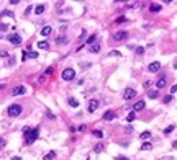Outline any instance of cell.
Masks as SVG:
<instances>
[{"instance_id": "cell-1", "label": "cell", "mask_w": 177, "mask_h": 160, "mask_svg": "<svg viewBox=\"0 0 177 160\" xmlns=\"http://www.w3.org/2000/svg\"><path fill=\"white\" fill-rule=\"evenodd\" d=\"M23 136H25V144H33L36 139H38V136H39V131H38V127H35V129H31V127H23Z\"/></svg>"}, {"instance_id": "cell-2", "label": "cell", "mask_w": 177, "mask_h": 160, "mask_svg": "<svg viewBox=\"0 0 177 160\" xmlns=\"http://www.w3.org/2000/svg\"><path fill=\"white\" fill-rule=\"evenodd\" d=\"M23 111V108L20 106V104H10V106L7 108V113L8 116H12V118H16V116H20Z\"/></svg>"}, {"instance_id": "cell-3", "label": "cell", "mask_w": 177, "mask_h": 160, "mask_svg": "<svg viewBox=\"0 0 177 160\" xmlns=\"http://www.w3.org/2000/svg\"><path fill=\"white\" fill-rule=\"evenodd\" d=\"M61 77H62V80L69 82V80H72V78L76 77V70L71 69V67H67V69H64L62 72H61Z\"/></svg>"}, {"instance_id": "cell-4", "label": "cell", "mask_w": 177, "mask_h": 160, "mask_svg": "<svg viewBox=\"0 0 177 160\" xmlns=\"http://www.w3.org/2000/svg\"><path fill=\"white\" fill-rule=\"evenodd\" d=\"M12 44H15V46H20L21 44V36L20 34H16V33H12V34H8V38H7Z\"/></svg>"}, {"instance_id": "cell-5", "label": "cell", "mask_w": 177, "mask_h": 160, "mask_svg": "<svg viewBox=\"0 0 177 160\" xmlns=\"http://www.w3.org/2000/svg\"><path fill=\"white\" fill-rule=\"evenodd\" d=\"M135 96H136V90H135V88H126V90L123 91V98H125L126 101L133 100Z\"/></svg>"}, {"instance_id": "cell-6", "label": "cell", "mask_w": 177, "mask_h": 160, "mask_svg": "<svg viewBox=\"0 0 177 160\" xmlns=\"http://www.w3.org/2000/svg\"><path fill=\"white\" fill-rule=\"evenodd\" d=\"M99 100H95V98H92V100H89V103H87V111L89 113H94L97 108H99Z\"/></svg>"}, {"instance_id": "cell-7", "label": "cell", "mask_w": 177, "mask_h": 160, "mask_svg": "<svg viewBox=\"0 0 177 160\" xmlns=\"http://www.w3.org/2000/svg\"><path fill=\"white\" fill-rule=\"evenodd\" d=\"M128 38V31H117L113 34V39L115 41H125Z\"/></svg>"}, {"instance_id": "cell-8", "label": "cell", "mask_w": 177, "mask_h": 160, "mask_svg": "<svg viewBox=\"0 0 177 160\" xmlns=\"http://www.w3.org/2000/svg\"><path fill=\"white\" fill-rule=\"evenodd\" d=\"M159 69H161V62H157V60H156V62H151V64L148 65V70H149V72H152V73L157 72Z\"/></svg>"}, {"instance_id": "cell-9", "label": "cell", "mask_w": 177, "mask_h": 160, "mask_svg": "<svg viewBox=\"0 0 177 160\" xmlns=\"http://www.w3.org/2000/svg\"><path fill=\"white\" fill-rule=\"evenodd\" d=\"M166 85H167V82H166V77H164V75L157 78V82H156V87H157V90L164 88V87H166Z\"/></svg>"}, {"instance_id": "cell-10", "label": "cell", "mask_w": 177, "mask_h": 160, "mask_svg": "<svg viewBox=\"0 0 177 160\" xmlns=\"http://www.w3.org/2000/svg\"><path fill=\"white\" fill-rule=\"evenodd\" d=\"M144 106H146V103H144L143 100H139V101L135 103V106H133V111H141V109H144Z\"/></svg>"}, {"instance_id": "cell-11", "label": "cell", "mask_w": 177, "mask_h": 160, "mask_svg": "<svg viewBox=\"0 0 177 160\" xmlns=\"http://www.w3.org/2000/svg\"><path fill=\"white\" fill-rule=\"evenodd\" d=\"M25 93V87H13L12 88V95L16 96V95H23Z\"/></svg>"}, {"instance_id": "cell-12", "label": "cell", "mask_w": 177, "mask_h": 160, "mask_svg": "<svg viewBox=\"0 0 177 160\" xmlns=\"http://www.w3.org/2000/svg\"><path fill=\"white\" fill-rule=\"evenodd\" d=\"M161 5L159 3H151L149 5V11H151V13H157V11H161Z\"/></svg>"}, {"instance_id": "cell-13", "label": "cell", "mask_w": 177, "mask_h": 160, "mask_svg": "<svg viewBox=\"0 0 177 160\" xmlns=\"http://www.w3.org/2000/svg\"><path fill=\"white\" fill-rule=\"evenodd\" d=\"M115 118H117L115 111H107L105 114H103V119H105V121H112V119H115Z\"/></svg>"}, {"instance_id": "cell-14", "label": "cell", "mask_w": 177, "mask_h": 160, "mask_svg": "<svg viewBox=\"0 0 177 160\" xmlns=\"http://www.w3.org/2000/svg\"><path fill=\"white\" fill-rule=\"evenodd\" d=\"M89 51H90V52H94V54H97V52L100 51V42H94V44L89 47Z\"/></svg>"}, {"instance_id": "cell-15", "label": "cell", "mask_w": 177, "mask_h": 160, "mask_svg": "<svg viewBox=\"0 0 177 160\" xmlns=\"http://www.w3.org/2000/svg\"><path fill=\"white\" fill-rule=\"evenodd\" d=\"M51 33H53V28H51V26H44V28L41 29V34H43V36H49Z\"/></svg>"}, {"instance_id": "cell-16", "label": "cell", "mask_w": 177, "mask_h": 160, "mask_svg": "<svg viewBox=\"0 0 177 160\" xmlns=\"http://www.w3.org/2000/svg\"><path fill=\"white\" fill-rule=\"evenodd\" d=\"M95 39H97V34L89 36V38H87V41H85V44H87V46H92L94 42H95Z\"/></svg>"}, {"instance_id": "cell-17", "label": "cell", "mask_w": 177, "mask_h": 160, "mask_svg": "<svg viewBox=\"0 0 177 160\" xmlns=\"http://www.w3.org/2000/svg\"><path fill=\"white\" fill-rule=\"evenodd\" d=\"M56 42L58 44H66L67 42V36H59V38H56Z\"/></svg>"}, {"instance_id": "cell-18", "label": "cell", "mask_w": 177, "mask_h": 160, "mask_svg": "<svg viewBox=\"0 0 177 160\" xmlns=\"http://www.w3.org/2000/svg\"><path fill=\"white\" fill-rule=\"evenodd\" d=\"M135 119H136V113H135V111H131L130 114L126 116V121H128V122H133Z\"/></svg>"}, {"instance_id": "cell-19", "label": "cell", "mask_w": 177, "mask_h": 160, "mask_svg": "<svg viewBox=\"0 0 177 160\" xmlns=\"http://www.w3.org/2000/svg\"><path fill=\"white\" fill-rule=\"evenodd\" d=\"M56 158V152H48L44 155V160H54Z\"/></svg>"}, {"instance_id": "cell-20", "label": "cell", "mask_w": 177, "mask_h": 160, "mask_svg": "<svg viewBox=\"0 0 177 160\" xmlns=\"http://www.w3.org/2000/svg\"><path fill=\"white\" fill-rule=\"evenodd\" d=\"M67 103L71 104L72 108H77V106H79V101H77V100H74V98H72V96H71L69 100H67Z\"/></svg>"}, {"instance_id": "cell-21", "label": "cell", "mask_w": 177, "mask_h": 160, "mask_svg": "<svg viewBox=\"0 0 177 160\" xmlns=\"http://www.w3.org/2000/svg\"><path fill=\"white\" fill-rule=\"evenodd\" d=\"M43 11H44V5H38V7H35V13L36 15H41Z\"/></svg>"}, {"instance_id": "cell-22", "label": "cell", "mask_w": 177, "mask_h": 160, "mask_svg": "<svg viewBox=\"0 0 177 160\" xmlns=\"http://www.w3.org/2000/svg\"><path fill=\"white\" fill-rule=\"evenodd\" d=\"M92 136H95V137L102 139V137H103V132H102V131H99V129H94V131H92Z\"/></svg>"}, {"instance_id": "cell-23", "label": "cell", "mask_w": 177, "mask_h": 160, "mask_svg": "<svg viewBox=\"0 0 177 160\" xmlns=\"http://www.w3.org/2000/svg\"><path fill=\"white\" fill-rule=\"evenodd\" d=\"M126 21H128V18H126V16H118L117 20H115V23H117V24H121V23H126Z\"/></svg>"}, {"instance_id": "cell-24", "label": "cell", "mask_w": 177, "mask_h": 160, "mask_svg": "<svg viewBox=\"0 0 177 160\" xmlns=\"http://www.w3.org/2000/svg\"><path fill=\"white\" fill-rule=\"evenodd\" d=\"M151 149H152V144L151 142H144L141 145V150H151Z\"/></svg>"}, {"instance_id": "cell-25", "label": "cell", "mask_w": 177, "mask_h": 160, "mask_svg": "<svg viewBox=\"0 0 177 160\" xmlns=\"http://www.w3.org/2000/svg\"><path fill=\"white\" fill-rule=\"evenodd\" d=\"M135 52H136V56H143V54H144V47H143V46L136 47V49H135Z\"/></svg>"}, {"instance_id": "cell-26", "label": "cell", "mask_w": 177, "mask_h": 160, "mask_svg": "<svg viewBox=\"0 0 177 160\" xmlns=\"http://www.w3.org/2000/svg\"><path fill=\"white\" fill-rule=\"evenodd\" d=\"M148 96L154 100V98H157V96H159V91H157V90H154V91H149V93H148Z\"/></svg>"}, {"instance_id": "cell-27", "label": "cell", "mask_w": 177, "mask_h": 160, "mask_svg": "<svg viewBox=\"0 0 177 160\" xmlns=\"http://www.w3.org/2000/svg\"><path fill=\"white\" fill-rule=\"evenodd\" d=\"M48 46H49V44H48L46 41H39V42H38V47H39V49H48Z\"/></svg>"}, {"instance_id": "cell-28", "label": "cell", "mask_w": 177, "mask_h": 160, "mask_svg": "<svg viewBox=\"0 0 177 160\" xmlns=\"http://www.w3.org/2000/svg\"><path fill=\"white\" fill-rule=\"evenodd\" d=\"M149 137H151V132H149V131H144V132H141V139H143V140L149 139Z\"/></svg>"}, {"instance_id": "cell-29", "label": "cell", "mask_w": 177, "mask_h": 160, "mask_svg": "<svg viewBox=\"0 0 177 160\" xmlns=\"http://www.w3.org/2000/svg\"><path fill=\"white\" fill-rule=\"evenodd\" d=\"M174 129H175V126H174V124H172V126H167L166 129H164V134H170V132L174 131Z\"/></svg>"}, {"instance_id": "cell-30", "label": "cell", "mask_w": 177, "mask_h": 160, "mask_svg": "<svg viewBox=\"0 0 177 160\" xmlns=\"http://www.w3.org/2000/svg\"><path fill=\"white\" fill-rule=\"evenodd\" d=\"M102 150H103V145H102V144H97V145L94 147V152H97V153H100Z\"/></svg>"}, {"instance_id": "cell-31", "label": "cell", "mask_w": 177, "mask_h": 160, "mask_svg": "<svg viewBox=\"0 0 177 160\" xmlns=\"http://www.w3.org/2000/svg\"><path fill=\"white\" fill-rule=\"evenodd\" d=\"M28 57H31V59H38V52H36V51H30V52H28Z\"/></svg>"}, {"instance_id": "cell-32", "label": "cell", "mask_w": 177, "mask_h": 160, "mask_svg": "<svg viewBox=\"0 0 177 160\" xmlns=\"http://www.w3.org/2000/svg\"><path fill=\"white\" fill-rule=\"evenodd\" d=\"M5 145H7V140H5L3 137H0V150L5 149Z\"/></svg>"}, {"instance_id": "cell-33", "label": "cell", "mask_w": 177, "mask_h": 160, "mask_svg": "<svg viewBox=\"0 0 177 160\" xmlns=\"http://www.w3.org/2000/svg\"><path fill=\"white\" fill-rule=\"evenodd\" d=\"M2 16H10V18H13V13H12V11H8V10H5V11H2Z\"/></svg>"}, {"instance_id": "cell-34", "label": "cell", "mask_w": 177, "mask_h": 160, "mask_svg": "<svg viewBox=\"0 0 177 160\" xmlns=\"http://www.w3.org/2000/svg\"><path fill=\"white\" fill-rule=\"evenodd\" d=\"M110 56H117V57H121V52H120V51H110Z\"/></svg>"}, {"instance_id": "cell-35", "label": "cell", "mask_w": 177, "mask_h": 160, "mask_svg": "<svg viewBox=\"0 0 177 160\" xmlns=\"http://www.w3.org/2000/svg\"><path fill=\"white\" fill-rule=\"evenodd\" d=\"M170 100H172V95H167V96H164V103H170Z\"/></svg>"}, {"instance_id": "cell-36", "label": "cell", "mask_w": 177, "mask_h": 160, "mask_svg": "<svg viewBox=\"0 0 177 160\" xmlns=\"http://www.w3.org/2000/svg\"><path fill=\"white\" fill-rule=\"evenodd\" d=\"M51 73H53V67H48L44 70V75H51Z\"/></svg>"}, {"instance_id": "cell-37", "label": "cell", "mask_w": 177, "mask_h": 160, "mask_svg": "<svg viewBox=\"0 0 177 160\" xmlns=\"http://www.w3.org/2000/svg\"><path fill=\"white\" fill-rule=\"evenodd\" d=\"M175 91H177V83H175V85H172V87H170V95H172V93H175Z\"/></svg>"}, {"instance_id": "cell-38", "label": "cell", "mask_w": 177, "mask_h": 160, "mask_svg": "<svg viewBox=\"0 0 177 160\" xmlns=\"http://www.w3.org/2000/svg\"><path fill=\"white\" fill-rule=\"evenodd\" d=\"M7 29H8V26H7V24H0V31H7Z\"/></svg>"}, {"instance_id": "cell-39", "label": "cell", "mask_w": 177, "mask_h": 160, "mask_svg": "<svg viewBox=\"0 0 177 160\" xmlns=\"http://www.w3.org/2000/svg\"><path fill=\"white\" fill-rule=\"evenodd\" d=\"M143 87H144V88H149V87H151V82H149V80H146V82L143 83Z\"/></svg>"}, {"instance_id": "cell-40", "label": "cell", "mask_w": 177, "mask_h": 160, "mask_svg": "<svg viewBox=\"0 0 177 160\" xmlns=\"http://www.w3.org/2000/svg\"><path fill=\"white\" fill-rule=\"evenodd\" d=\"M115 160H130L128 157H123V155H118V157H115Z\"/></svg>"}, {"instance_id": "cell-41", "label": "cell", "mask_w": 177, "mask_h": 160, "mask_svg": "<svg viewBox=\"0 0 177 160\" xmlns=\"http://www.w3.org/2000/svg\"><path fill=\"white\" fill-rule=\"evenodd\" d=\"M26 57H28V52H26V51H23V52H21V60H25Z\"/></svg>"}, {"instance_id": "cell-42", "label": "cell", "mask_w": 177, "mask_h": 160, "mask_svg": "<svg viewBox=\"0 0 177 160\" xmlns=\"http://www.w3.org/2000/svg\"><path fill=\"white\" fill-rule=\"evenodd\" d=\"M46 116H48V118H51V119H54V114L49 113V111H46Z\"/></svg>"}, {"instance_id": "cell-43", "label": "cell", "mask_w": 177, "mask_h": 160, "mask_svg": "<svg viewBox=\"0 0 177 160\" xmlns=\"http://www.w3.org/2000/svg\"><path fill=\"white\" fill-rule=\"evenodd\" d=\"M44 80H46V77L43 75V77H39V80H38V82H39V83H44Z\"/></svg>"}, {"instance_id": "cell-44", "label": "cell", "mask_w": 177, "mask_h": 160, "mask_svg": "<svg viewBox=\"0 0 177 160\" xmlns=\"http://www.w3.org/2000/svg\"><path fill=\"white\" fill-rule=\"evenodd\" d=\"M125 131H126V132H131V131H133V127H131V126H126V127H125Z\"/></svg>"}, {"instance_id": "cell-45", "label": "cell", "mask_w": 177, "mask_h": 160, "mask_svg": "<svg viewBox=\"0 0 177 160\" xmlns=\"http://www.w3.org/2000/svg\"><path fill=\"white\" fill-rule=\"evenodd\" d=\"M77 129H79V131H81V132H82V131H85V126H84V124H81V126H79Z\"/></svg>"}, {"instance_id": "cell-46", "label": "cell", "mask_w": 177, "mask_h": 160, "mask_svg": "<svg viewBox=\"0 0 177 160\" xmlns=\"http://www.w3.org/2000/svg\"><path fill=\"white\" fill-rule=\"evenodd\" d=\"M12 160H21L20 157H12Z\"/></svg>"}, {"instance_id": "cell-47", "label": "cell", "mask_w": 177, "mask_h": 160, "mask_svg": "<svg viewBox=\"0 0 177 160\" xmlns=\"http://www.w3.org/2000/svg\"><path fill=\"white\" fill-rule=\"evenodd\" d=\"M174 67H175V69H177V60H175V62H174Z\"/></svg>"}]
</instances>
